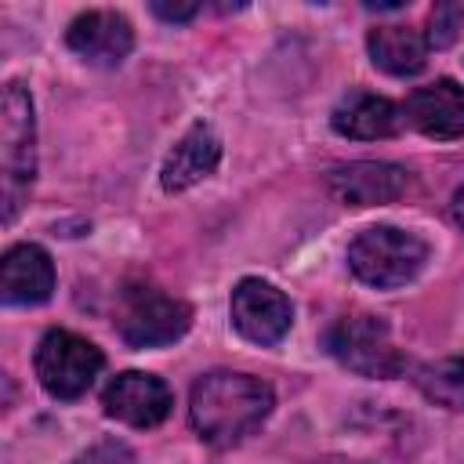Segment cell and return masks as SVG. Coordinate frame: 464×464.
<instances>
[{
  "instance_id": "cell-1",
  "label": "cell",
  "mask_w": 464,
  "mask_h": 464,
  "mask_svg": "<svg viewBox=\"0 0 464 464\" xmlns=\"http://www.w3.org/2000/svg\"><path fill=\"white\" fill-rule=\"evenodd\" d=\"M272 406H276V395L261 377L214 370L192 384L188 420L203 442L225 450L246 439L254 428H261Z\"/></svg>"
},
{
  "instance_id": "cell-2",
  "label": "cell",
  "mask_w": 464,
  "mask_h": 464,
  "mask_svg": "<svg viewBox=\"0 0 464 464\" xmlns=\"http://www.w3.org/2000/svg\"><path fill=\"white\" fill-rule=\"evenodd\" d=\"M36 178V120L29 91L11 80L0 94V203L4 225L18 218Z\"/></svg>"
},
{
  "instance_id": "cell-3",
  "label": "cell",
  "mask_w": 464,
  "mask_h": 464,
  "mask_svg": "<svg viewBox=\"0 0 464 464\" xmlns=\"http://www.w3.org/2000/svg\"><path fill=\"white\" fill-rule=\"evenodd\" d=\"M424 261H428V243L395 225H373L359 232L348 246V268L377 290L406 286L410 279H417Z\"/></svg>"
},
{
  "instance_id": "cell-4",
  "label": "cell",
  "mask_w": 464,
  "mask_h": 464,
  "mask_svg": "<svg viewBox=\"0 0 464 464\" xmlns=\"http://www.w3.org/2000/svg\"><path fill=\"white\" fill-rule=\"evenodd\" d=\"M326 352L362 377H399L406 355L395 348L392 330L377 315H344L326 330Z\"/></svg>"
},
{
  "instance_id": "cell-5",
  "label": "cell",
  "mask_w": 464,
  "mask_h": 464,
  "mask_svg": "<svg viewBox=\"0 0 464 464\" xmlns=\"http://www.w3.org/2000/svg\"><path fill=\"white\" fill-rule=\"evenodd\" d=\"M102 366V348L72 330H47L36 348V377L54 399H80L94 384Z\"/></svg>"
},
{
  "instance_id": "cell-6",
  "label": "cell",
  "mask_w": 464,
  "mask_h": 464,
  "mask_svg": "<svg viewBox=\"0 0 464 464\" xmlns=\"http://www.w3.org/2000/svg\"><path fill=\"white\" fill-rule=\"evenodd\" d=\"M192 323V308L156 286H138L123 294L116 326L130 348H163L174 344Z\"/></svg>"
},
{
  "instance_id": "cell-7",
  "label": "cell",
  "mask_w": 464,
  "mask_h": 464,
  "mask_svg": "<svg viewBox=\"0 0 464 464\" xmlns=\"http://www.w3.org/2000/svg\"><path fill=\"white\" fill-rule=\"evenodd\" d=\"M294 308L283 290L265 279H239L232 290V326L254 344H276L286 337Z\"/></svg>"
},
{
  "instance_id": "cell-8",
  "label": "cell",
  "mask_w": 464,
  "mask_h": 464,
  "mask_svg": "<svg viewBox=\"0 0 464 464\" xmlns=\"http://www.w3.org/2000/svg\"><path fill=\"white\" fill-rule=\"evenodd\" d=\"M102 406L109 417H116L130 428H156L160 420H167L174 395L160 377L141 373V370H127L105 384Z\"/></svg>"
},
{
  "instance_id": "cell-9",
  "label": "cell",
  "mask_w": 464,
  "mask_h": 464,
  "mask_svg": "<svg viewBox=\"0 0 464 464\" xmlns=\"http://www.w3.org/2000/svg\"><path fill=\"white\" fill-rule=\"evenodd\" d=\"M410 185H413V174L406 167L381 163V160H359L330 174V192L344 207H381L406 196Z\"/></svg>"
},
{
  "instance_id": "cell-10",
  "label": "cell",
  "mask_w": 464,
  "mask_h": 464,
  "mask_svg": "<svg viewBox=\"0 0 464 464\" xmlns=\"http://www.w3.org/2000/svg\"><path fill=\"white\" fill-rule=\"evenodd\" d=\"M65 44L87 65L112 69L130 54L134 29L120 11H83V14L72 18V25L65 33Z\"/></svg>"
},
{
  "instance_id": "cell-11",
  "label": "cell",
  "mask_w": 464,
  "mask_h": 464,
  "mask_svg": "<svg viewBox=\"0 0 464 464\" xmlns=\"http://www.w3.org/2000/svg\"><path fill=\"white\" fill-rule=\"evenodd\" d=\"M406 123H413L420 134L450 141L464 134V87L453 80H435L428 87H417L406 105Z\"/></svg>"
},
{
  "instance_id": "cell-12",
  "label": "cell",
  "mask_w": 464,
  "mask_h": 464,
  "mask_svg": "<svg viewBox=\"0 0 464 464\" xmlns=\"http://www.w3.org/2000/svg\"><path fill=\"white\" fill-rule=\"evenodd\" d=\"M54 290V261L36 243H18L0 261V294L7 304H44Z\"/></svg>"
},
{
  "instance_id": "cell-13",
  "label": "cell",
  "mask_w": 464,
  "mask_h": 464,
  "mask_svg": "<svg viewBox=\"0 0 464 464\" xmlns=\"http://www.w3.org/2000/svg\"><path fill=\"white\" fill-rule=\"evenodd\" d=\"M221 160V138L214 134L210 123H192L178 145L167 152L163 160V170H160V181L167 192H185L192 185H199L207 174H214Z\"/></svg>"
},
{
  "instance_id": "cell-14",
  "label": "cell",
  "mask_w": 464,
  "mask_h": 464,
  "mask_svg": "<svg viewBox=\"0 0 464 464\" xmlns=\"http://www.w3.org/2000/svg\"><path fill=\"white\" fill-rule=\"evenodd\" d=\"M334 130L341 138H355V141H377V138H395L406 123V112L392 102V98H381V94H366V91H355L348 94L334 116H330Z\"/></svg>"
},
{
  "instance_id": "cell-15",
  "label": "cell",
  "mask_w": 464,
  "mask_h": 464,
  "mask_svg": "<svg viewBox=\"0 0 464 464\" xmlns=\"http://www.w3.org/2000/svg\"><path fill=\"white\" fill-rule=\"evenodd\" d=\"M370 62L392 76H413L428 62V36L413 25H377L366 36Z\"/></svg>"
},
{
  "instance_id": "cell-16",
  "label": "cell",
  "mask_w": 464,
  "mask_h": 464,
  "mask_svg": "<svg viewBox=\"0 0 464 464\" xmlns=\"http://www.w3.org/2000/svg\"><path fill=\"white\" fill-rule=\"evenodd\" d=\"M413 384L420 388L428 402L442 410H464V359L460 355H446V359L417 366Z\"/></svg>"
},
{
  "instance_id": "cell-17",
  "label": "cell",
  "mask_w": 464,
  "mask_h": 464,
  "mask_svg": "<svg viewBox=\"0 0 464 464\" xmlns=\"http://www.w3.org/2000/svg\"><path fill=\"white\" fill-rule=\"evenodd\" d=\"M460 29H464V4H450V0L446 4H435L431 7V18H428V29H424L428 47H435V51L450 47Z\"/></svg>"
},
{
  "instance_id": "cell-18",
  "label": "cell",
  "mask_w": 464,
  "mask_h": 464,
  "mask_svg": "<svg viewBox=\"0 0 464 464\" xmlns=\"http://www.w3.org/2000/svg\"><path fill=\"white\" fill-rule=\"evenodd\" d=\"M72 464H134V453L123 442L105 439V442H94L87 453H80Z\"/></svg>"
},
{
  "instance_id": "cell-19",
  "label": "cell",
  "mask_w": 464,
  "mask_h": 464,
  "mask_svg": "<svg viewBox=\"0 0 464 464\" xmlns=\"http://www.w3.org/2000/svg\"><path fill=\"white\" fill-rule=\"evenodd\" d=\"M152 14L163 18V22H188L199 14V4H167V0H156L152 4Z\"/></svg>"
},
{
  "instance_id": "cell-20",
  "label": "cell",
  "mask_w": 464,
  "mask_h": 464,
  "mask_svg": "<svg viewBox=\"0 0 464 464\" xmlns=\"http://www.w3.org/2000/svg\"><path fill=\"white\" fill-rule=\"evenodd\" d=\"M450 214H453V221L464 228V188H457L453 192V203H450Z\"/></svg>"
}]
</instances>
